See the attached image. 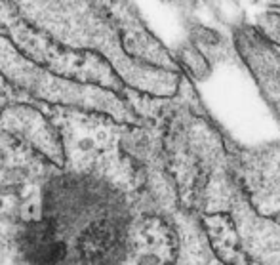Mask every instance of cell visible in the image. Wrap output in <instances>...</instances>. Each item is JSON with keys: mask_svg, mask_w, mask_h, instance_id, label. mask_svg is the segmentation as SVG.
<instances>
[{"mask_svg": "<svg viewBox=\"0 0 280 265\" xmlns=\"http://www.w3.org/2000/svg\"><path fill=\"white\" fill-rule=\"evenodd\" d=\"M162 149L179 210L198 216L212 178L229 166L227 132L210 117L195 84L181 75L178 94L162 102Z\"/></svg>", "mask_w": 280, "mask_h": 265, "instance_id": "1", "label": "cell"}, {"mask_svg": "<svg viewBox=\"0 0 280 265\" xmlns=\"http://www.w3.org/2000/svg\"><path fill=\"white\" fill-rule=\"evenodd\" d=\"M19 14L67 48H86L101 55L105 63L135 94L170 100L178 94L181 75L149 67L128 57L120 32L101 4L90 2H19Z\"/></svg>", "mask_w": 280, "mask_h": 265, "instance_id": "2", "label": "cell"}, {"mask_svg": "<svg viewBox=\"0 0 280 265\" xmlns=\"http://www.w3.org/2000/svg\"><path fill=\"white\" fill-rule=\"evenodd\" d=\"M210 246L225 265H280V223L252 212L231 166L216 174L198 208Z\"/></svg>", "mask_w": 280, "mask_h": 265, "instance_id": "3", "label": "cell"}, {"mask_svg": "<svg viewBox=\"0 0 280 265\" xmlns=\"http://www.w3.org/2000/svg\"><path fill=\"white\" fill-rule=\"evenodd\" d=\"M0 73L10 82L40 102L80 107L90 113H99L120 126L143 124L135 111L128 105L122 95L115 94L95 84H80L69 78L57 77L37 61L29 59L17 50L12 40L0 37Z\"/></svg>", "mask_w": 280, "mask_h": 265, "instance_id": "4", "label": "cell"}, {"mask_svg": "<svg viewBox=\"0 0 280 265\" xmlns=\"http://www.w3.org/2000/svg\"><path fill=\"white\" fill-rule=\"evenodd\" d=\"M225 147L233 180L252 212L280 223V141L246 147L227 134Z\"/></svg>", "mask_w": 280, "mask_h": 265, "instance_id": "5", "label": "cell"}, {"mask_svg": "<svg viewBox=\"0 0 280 265\" xmlns=\"http://www.w3.org/2000/svg\"><path fill=\"white\" fill-rule=\"evenodd\" d=\"M107 8H111L107 12L120 32L122 48L128 57L149 67H155V69L181 75L171 52L149 31L135 6L117 2V4H107Z\"/></svg>", "mask_w": 280, "mask_h": 265, "instance_id": "6", "label": "cell"}, {"mask_svg": "<svg viewBox=\"0 0 280 265\" xmlns=\"http://www.w3.org/2000/svg\"><path fill=\"white\" fill-rule=\"evenodd\" d=\"M173 229V261L171 265H225L210 246L202 219L195 214L173 210L168 216Z\"/></svg>", "mask_w": 280, "mask_h": 265, "instance_id": "7", "label": "cell"}, {"mask_svg": "<svg viewBox=\"0 0 280 265\" xmlns=\"http://www.w3.org/2000/svg\"><path fill=\"white\" fill-rule=\"evenodd\" d=\"M0 130H8V132L23 136L25 140L31 141L52 162L61 166L65 153L57 140V134L52 130L50 122L37 109L27 107V105L8 107L0 117Z\"/></svg>", "mask_w": 280, "mask_h": 265, "instance_id": "8", "label": "cell"}, {"mask_svg": "<svg viewBox=\"0 0 280 265\" xmlns=\"http://www.w3.org/2000/svg\"><path fill=\"white\" fill-rule=\"evenodd\" d=\"M187 40L198 50V54L206 59V63L212 67V71L219 63L242 65L238 52H236V48L233 44V39H227L223 32L216 31V29H210V27L195 21Z\"/></svg>", "mask_w": 280, "mask_h": 265, "instance_id": "9", "label": "cell"}, {"mask_svg": "<svg viewBox=\"0 0 280 265\" xmlns=\"http://www.w3.org/2000/svg\"><path fill=\"white\" fill-rule=\"evenodd\" d=\"M254 29L269 46L280 52V8L276 4H271L269 10L256 17Z\"/></svg>", "mask_w": 280, "mask_h": 265, "instance_id": "10", "label": "cell"}, {"mask_svg": "<svg viewBox=\"0 0 280 265\" xmlns=\"http://www.w3.org/2000/svg\"><path fill=\"white\" fill-rule=\"evenodd\" d=\"M2 208H4V203H2V196H0V210H2Z\"/></svg>", "mask_w": 280, "mask_h": 265, "instance_id": "11", "label": "cell"}, {"mask_svg": "<svg viewBox=\"0 0 280 265\" xmlns=\"http://www.w3.org/2000/svg\"><path fill=\"white\" fill-rule=\"evenodd\" d=\"M276 6H278V8H280V2H276Z\"/></svg>", "mask_w": 280, "mask_h": 265, "instance_id": "12", "label": "cell"}]
</instances>
